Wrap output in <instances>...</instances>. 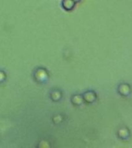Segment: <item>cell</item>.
I'll return each instance as SVG.
<instances>
[{
  "mask_svg": "<svg viewBox=\"0 0 132 148\" xmlns=\"http://www.w3.org/2000/svg\"><path fill=\"white\" fill-rule=\"evenodd\" d=\"M83 97V102L87 104H92L94 103L96 100H97V93L93 91V90H88L86 91L82 94Z\"/></svg>",
  "mask_w": 132,
  "mask_h": 148,
  "instance_id": "obj_1",
  "label": "cell"
},
{
  "mask_svg": "<svg viewBox=\"0 0 132 148\" xmlns=\"http://www.w3.org/2000/svg\"><path fill=\"white\" fill-rule=\"evenodd\" d=\"M118 92L121 97H127L131 93V88L127 83H120L118 86Z\"/></svg>",
  "mask_w": 132,
  "mask_h": 148,
  "instance_id": "obj_2",
  "label": "cell"
},
{
  "mask_svg": "<svg viewBox=\"0 0 132 148\" xmlns=\"http://www.w3.org/2000/svg\"><path fill=\"white\" fill-rule=\"evenodd\" d=\"M62 7L66 11H72L76 5V2L74 0H63L61 2Z\"/></svg>",
  "mask_w": 132,
  "mask_h": 148,
  "instance_id": "obj_3",
  "label": "cell"
},
{
  "mask_svg": "<svg viewBox=\"0 0 132 148\" xmlns=\"http://www.w3.org/2000/svg\"><path fill=\"white\" fill-rule=\"evenodd\" d=\"M118 138L122 140H126L130 137V131L127 128H120L118 130L117 133Z\"/></svg>",
  "mask_w": 132,
  "mask_h": 148,
  "instance_id": "obj_4",
  "label": "cell"
},
{
  "mask_svg": "<svg viewBox=\"0 0 132 148\" xmlns=\"http://www.w3.org/2000/svg\"><path fill=\"white\" fill-rule=\"evenodd\" d=\"M72 103L75 105V106H80L84 103L83 99L82 94H75L72 97L71 99Z\"/></svg>",
  "mask_w": 132,
  "mask_h": 148,
  "instance_id": "obj_5",
  "label": "cell"
},
{
  "mask_svg": "<svg viewBox=\"0 0 132 148\" xmlns=\"http://www.w3.org/2000/svg\"><path fill=\"white\" fill-rule=\"evenodd\" d=\"M5 79H6V73L4 72H2L1 76H0V83H2L3 81H5Z\"/></svg>",
  "mask_w": 132,
  "mask_h": 148,
  "instance_id": "obj_6",
  "label": "cell"
},
{
  "mask_svg": "<svg viewBox=\"0 0 132 148\" xmlns=\"http://www.w3.org/2000/svg\"><path fill=\"white\" fill-rule=\"evenodd\" d=\"M74 2H76V3H77V2H80L81 1V0H74Z\"/></svg>",
  "mask_w": 132,
  "mask_h": 148,
  "instance_id": "obj_7",
  "label": "cell"
}]
</instances>
